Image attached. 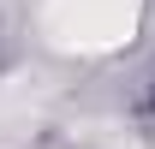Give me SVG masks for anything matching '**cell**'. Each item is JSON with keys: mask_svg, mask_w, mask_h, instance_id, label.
<instances>
[{"mask_svg": "<svg viewBox=\"0 0 155 149\" xmlns=\"http://www.w3.org/2000/svg\"><path fill=\"white\" fill-rule=\"evenodd\" d=\"M42 30H48L60 48L101 54V48L131 42L137 0H48V6H42Z\"/></svg>", "mask_w": 155, "mask_h": 149, "instance_id": "6da1fadb", "label": "cell"}]
</instances>
